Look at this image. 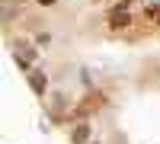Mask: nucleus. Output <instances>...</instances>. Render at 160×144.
<instances>
[{
  "mask_svg": "<svg viewBox=\"0 0 160 144\" xmlns=\"http://www.w3.org/2000/svg\"><path fill=\"white\" fill-rule=\"evenodd\" d=\"M29 87H32L35 96H45V90H48V77H45L42 71H29Z\"/></svg>",
  "mask_w": 160,
  "mask_h": 144,
  "instance_id": "nucleus-2",
  "label": "nucleus"
},
{
  "mask_svg": "<svg viewBox=\"0 0 160 144\" xmlns=\"http://www.w3.org/2000/svg\"><path fill=\"white\" fill-rule=\"evenodd\" d=\"M13 51H16V61L29 71V64L35 61V48H32L29 42H13Z\"/></svg>",
  "mask_w": 160,
  "mask_h": 144,
  "instance_id": "nucleus-1",
  "label": "nucleus"
},
{
  "mask_svg": "<svg viewBox=\"0 0 160 144\" xmlns=\"http://www.w3.org/2000/svg\"><path fill=\"white\" fill-rule=\"evenodd\" d=\"M128 22H131V13H128V10H115L112 16H109V26H112V29H125Z\"/></svg>",
  "mask_w": 160,
  "mask_h": 144,
  "instance_id": "nucleus-3",
  "label": "nucleus"
},
{
  "mask_svg": "<svg viewBox=\"0 0 160 144\" xmlns=\"http://www.w3.org/2000/svg\"><path fill=\"white\" fill-rule=\"evenodd\" d=\"M87 138H90V125H74L71 141H74V144H87Z\"/></svg>",
  "mask_w": 160,
  "mask_h": 144,
  "instance_id": "nucleus-4",
  "label": "nucleus"
},
{
  "mask_svg": "<svg viewBox=\"0 0 160 144\" xmlns=\"http://www.w3.org/2000/svg\"><path fill=\"white\" fill-rule=\"evenodd\" d=\"M58 0H38V7H55Z\"/></svg>",
  "mask_w": 160,
  "mask_h": 144,
  "instance_id": "nucleus-5",
  "label": "nucleus"
}]
</instances>
